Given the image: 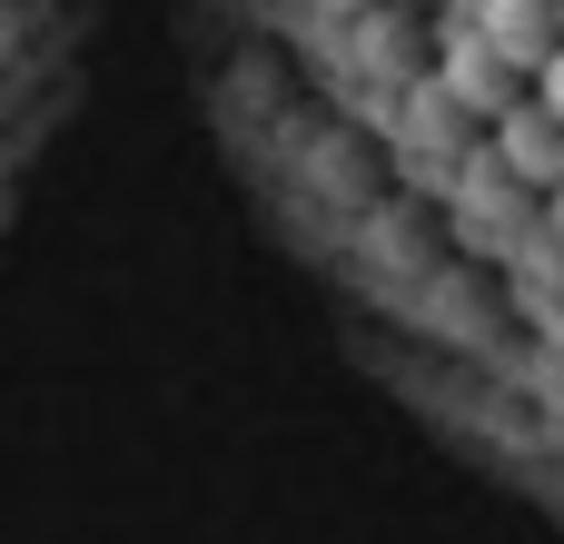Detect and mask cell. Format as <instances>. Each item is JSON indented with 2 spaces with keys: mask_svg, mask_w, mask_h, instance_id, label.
Returning a JSON list of instances; mask_svg holds the SVG:
<instances>
[{
  "mask_svg": "<svg viewBox=\"0 0 564 544\" xmlns=\"http://www.w3.org/2000/svg\"><path fill=\"white\" fill-rule=\"evenodd\" d=\"M208 149L496 466L555 436L564 0H169Z\"/></svg>",
  "mask_w": 564,
  "mask_h": 544,
  "instance_id": "1",
  "label": "cell"
}]
</instances>
